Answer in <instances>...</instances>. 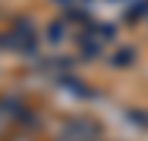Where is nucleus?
I'll return each instance as SVG.
<instances>
[{
  "instance_id": "nucleus-1",
  "label": "nucleus",
  "mask_w": 148,
  "mask_h": 141,
  "mask_svg": "<svg viewBox=\"0 0 148 141\" xmlns=\"http://www.w3.org/2000/svg\"><path fill=\"white\" fill-rule=\"evenodd\" d=\"M63 138H69V141H98V138H101V129H98V122L76 119V122H69V125H66Z\"/></svg>"
},
{
  "instance_id": "nucleus-2",
  "label": "nucleus",
  "mask_w": 148,
  "mask_h": 141,
  "mask_svg": "<svg viewBox=\"0 0 148 141\" xmlns=\"http://www.w3.org/2000/svg\"><path fill=\"white\" fill-rule=\"evenodd\" d=\"M129 60H132V47H126V54H120V56H114V63H117V66H126V63H129Z\"/></svg>"
},
{
  "instance_id": "nucleus-3",
  "label": "nucleus",
  "mask_w": 148,
  "mask_h": 141,
  "mask_svg": "<svg viewBox=\"0 0 148 141\" xmlns=\"http://www.w3.org/2000/svg\"><path fill=\"white\" fill-rule=\"evenodd\" d=\"M13 141H32V138H29V135H16Z\"/></svg>"
},
{
  "instance_id": "nucleus-4",
  "label": "nucleus",
  "mask_w": 148,
  "mask_h": 141,
  "mask_svg": "<svg viewBox=\"0 0 148 141\" xmlns=\"http://www.w3.org/2000/svg\"><path fill=\"white\" fill-rule=\"evenodd\" d=\"M57 141H69V138H57Z\"/></svg>"
}]
</instances>
